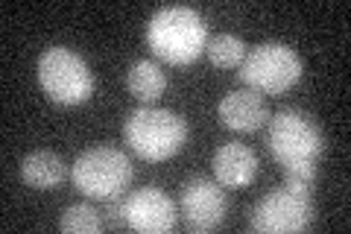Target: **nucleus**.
<instances>
[{
  "label": "nucleus",
  "mask_w": 351,
  "mask_h": 234,
  "mask_svg": "<svg viewBox=\"0 0 351 234\" xmlns=\"http://www.w3.org/2000/svg\"><path fill=\"white\" fill-rule=\"evenodd\" d=\"M240 82L258 94L278 97L302 80V59L293 47L281 41H267L252 47L240 62Z\"/></svg>",
  "instance_id": "nucleus-3"
},
{
  "label": "nucleus",
  "mask_w": 351,
  "mask_h": 234,
  "mask_svg": "<svg viewBox=\"0 0 351 234\" xmlns=\"http://www.w3.org/2000/svg\"><path fill=\"white\" fill-rule=\"evenodd\" d=\"M149 50L167 65H191L205 53V18L191 6H164L147 24Z\"/></svg>",
  "instance_id": "nucleus-1"
},
{
  "label": "nucleus",
  "mask_w": 351,
  "mask_h": 234,
  "mask_svg": "<svg viewBox=\"0 0 351 234\" xmlns=\"http://www.w3.org/2000/svg\"><path fill=\"white\" fill-rule=\"evenodd\" d=\"M38 85L59 106H80L94 94L85 59L68 47H47L38 56Z\"/></svg>",
  "instance_id": "nucleus-5"
},
{
  "label": "nucleus",
  "mask_w": 351,
  "mask_h": 234,
  "mask_svg": "<svg viewBox=\"0 0 351 234\" xmlns=\"http://www.w3.org/2000/svg\"><path fill=\"white\" fill-rule=\"evenodd\" d=\"M123 226L141 234H164L176 226V202L161 187H138L120 199Z\"/></svg>",
  "instance_id": "nucleus-9"
},
{
  "label": "nucleus",
  "mask_w": 351,
  "mask_h": 234,
  "mask_svg": "<svg viewBox=\"0 0 351 234\" xmlns=\"http://www.w3.org/2000/svg\"><path fill=\"white\" fill-rule=\"evenodd\" d=\"M205 53H208V59H211V65H217V68H240V62H243V56H246V44L237 36L223 32V36L208 38Z\"/></svg>",
  "instance_id": "nucleus-14"
},
{
  "label": "nucleus",
  "mask_w": 351,
  "mask_h": 234,
  "mask_svg": "<svg viewBox=\"0 0 351 234\" xmlns=\"http://www.w3.org/2000/svg\"><path fill=\"white\" fill-rule=\"evenodd\" d=\"M219 124L228 126L232 132H255L269 120V108L263 94L243 88V91H232L219 100Z\"/></svg>",
  "instance_id": "nucleus-10"
},
{
  "label": "nucleus",
  "mask_w": 351,
  "mask_h": 234,
  "mask_svg": "<svg viewBox=\"0 0 351 234\" xmlns=\"http://www.w3.org/2000/svg\"><path fill=\"white\" fill-rule=\"evenodd\" d=\"M123 135L129 150L144 161H167L188 141V124L170 108L141 106L126 117Z\"/></svg>",
  "instance_id": "nucleus-2"
},
{
  "label": "nucleus",
  "mask_w": 351,
  "mask_h": 234,
  "mask_svg": "<svg viewBox=\"0 0 351 234\" xmlns=\"http://www.w3.org/2000/svg\"><path fill=\"white\" fill-rule=\"evenodd\" d=\"M59 229L68 231V234H94V231L103 229V220L97 214V208L80 202V205H71L59 217Z\"/></svg>",
  "instance_id": "nucleus-15"
},
{
  "label": "nucleus",
  "mask_w": 351,
  "mask_h": 234,
  "mask_svg": "<svg viewBox=\"0 0 351 234\" xmlns=\"http://www.w3.org/2000/svg\"><path fill=\"white\" fill-rule=\"evenodd\" d=\"M64 173H68V167H64V159L50 150H38V152H29L24 161H21V179H24L29 187H36V191H50V187H56Z\"/></svg>",
  "instance_id": "nucleus-12"
},
{
  "label": "nucleus",
  "mask_w": 351,
  "mask_h": 234,
  "mask_svg": "<svg viewBox=\"0 0 351 234\" xmlns=\"http://www.w3.org/2000/svg\"><path fill=\"white\" fill-rule=\"evenodd\" d=\"M267 147L281 167L316 161L325 150L322 129L299 108H281L269 117Z\"/></svg>",
  "instance_id": "nucleus-6"
},
{
  "label": "nucleus",
  "mask_w": 351,
  "mask_h": 234,
  "mask_svg": "<svg viewBox=\"0 0 351 234\" xmlns=\"http://www.w3.org/2000/svg\"><path fill=\"white\" fill-rule=\"evenodd\" d=\"M179 211H182L184 226L196 234L217 229L228 214V199H226L223 185L202 179V176H193V179H188L182 187Z\"/></svg>",
  "instance_id": "nucleus-7"
},
{
  "label": "nucleus",
  "mask_w": 351,
  "mask_h": 234,
  "mask_svg": "<svg viewBox=\"0 0 351 234\" xmlns=\"http://www.w3.org/2000/svg\"><path fill=\"white\" fill-rule=\"evenodd\" d=\"M126 88L144 106H152L164 94V88H167V76H164V71L152 59H138L126 71Z\"/></svg>",
  "instance_id": "nucleus-13"
},
{
  "label": "nucleus",
  "mask_w": 351,
  "mask_h": 234,
  "mask_svg": "<svg viewBox=\"0 0 351 234\" xmlns=\"http://www.w3.org/2000/svg\"><path fill=\"white\" fill-rule=\"evenodd\" d=\"M313 220L311 196L293 194L287 187L272 191L252 208V229L255 231H304Z\"/></svg>",
  "instance_id": "nucleus-8"
},
{
  "label": "nucleus",
  "mask_w": 351,
  "mask_h": 234,
  "mask_svg": "<svg viewBox=\"0 0 351 234\" xmlns=\"http://www.w3.org/2000/svg\"><path fill=\"white\" fill-rule=\"evenodd\" d=\"M132 176H135V170H132L129 155L114 147L85 150L71 167V179L76 191L91 199H106V202L126 194Z\"/></svg>",
  "instance_id": "nucleus-4"
},
{
  "label": "nucleus",
  "mask_w": 351,
  "mask_h": 234,
  "mask_svg": "<svg viewBox=\"0 0 351 234\" xmlns=\"http://www.w3.org/2000/svg\"><path fill=\"white\" fill-rule=\"evenodd\" d=\"M214 176L223 187H246L258 176V155L246 143H223L214 152Z\"/></svg>",
  "instance_id": "nucleus-11"
}]
</instances>
